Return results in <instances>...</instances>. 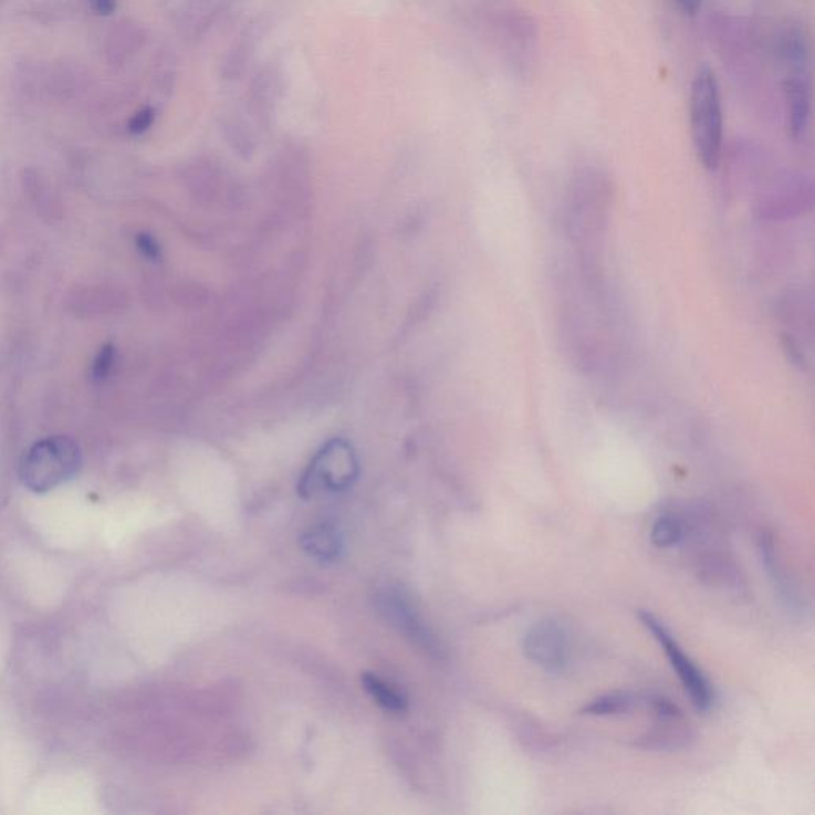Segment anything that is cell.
I'll use <instances>...</instances> for the list:
<instances>
[{
  "instance_id": "6da1fadb",
  "label": "cell",
  "mask_w": 815,
  "mask_h": 815,
  "mask_svg": "<svg viewBox=\"0 0 815 815\" xmlns=\"http://www.w3.org/2000/svg\"><path fill=\"white\" fill-rule=\"evenodd\" d=\"M690 132L699 163L709 171L723 150V104L719 79L709 66L699 67L690 88Z\"/></svg>"
},
{
  "instance_id": "7a4b0ae2",
  "label": "cell",
  "mask_w": 815,
  "mask_h": 815,
  "mask_svg": "<svg viewBox=\"0 0 815 815\" xmlns=\"http://www.w3.org/2000/svg\"><path fill=\"white\" fill-rule=\"evenodd\" d=\"M82 467L77 441L69 437H52L39 441L24 452L20 478L32 492L52 491L72 480Z\"/></svg>"
},
{
  "instance_id": "3957f363",
  "label": "cell",
  "mask_w": 815,
  "mask_h": 815,
  "mask_svg": "<svg viewBox=\"0 0 815 815\" xmlns=\"http://www.w3.org/2000/svg\"><path fill=\"white\" fill-rule=\"evenodd\" d=\"M639 618L645 628H647V631L651 633L655 640L661 645L666 657H668L669 662H671L673 671L679 676L680 682H682L685 691H687V694L690 697L691 702H693L694 708L701 710V712H706V710L712 708V685H710L704 672L694 665L693 659L687 657L683 648L680 647L679 642H677L676 637H673L672 633L666 628L665 623H662L657 615H654L648 610H640Z\"/></svg>"
},
{
  "instance_id": "277c9868",
  "label": "cell",
  "mask_w": 815,
  "mask_h": 815,
  "mask_svg": "<svg viewBox=\"0 0 815 815\" xmlns=\"http://www.w3.org/2000/svg\"><path fill=\"white\" fill-rule=\"evenodd\" d=\"M480 20L500 45L510 53H527L535 42V24L513 0H483Z\"/></svg>"
},
{
  "instance_id": "5b68a950",
  "label": "cell",
  "mask_w": 815,
  "mask_h": 815,
  "mask_svg": "<svg viewBox=\"0 0 815 815\" xmlns=\"http://www.w3.org/2000/svg\"><path fill=\"white\" fill-rule=\"evenodd\" d=\"M357 473L353 451L343 443L328 445L311 463L300 483V492L303 498H310L318 491H344L354 483Z\"/></svg>"
},
{
  "instance_id": "8992f818",
  "label": "cell",
  "mask_w": 815,
  "mask_h": 815,
  "mask_svg": "<svg viewBox=\"0 0 815 815\" xmlns=\"http://www.w3.org/2000/svg\"><path fill=\"white\" fill-rule=\"evenodd\" d=\"M523 651L529 661L546 672L561 673L571 659L567 631L554 619L534 623L524 634Z\"/></svg>"
},
{
  "instance_id": "52a82bcc",
  "label": "cell",
  "mask_w": 815,
  "mask_h": 815,
  "mask_svg": "<svg viewBox=\"0 0 815 815\" xmlns=\"http://www.w3.org/2000/svg\"><path fill=\"white\" fill-rule=\"evenodd\" d=\"M376 603L387 621L405 634L416 647L421 648L426 654L441 657L440 644L404 593L387 589L379 594Z\"/></svg>"
},
{
  "instance_id": "ba28073f",
  "label": "cell",
  "mask_w": 815,
  "mask_h": 815,
  "mask_svg": "<svg viewBox=\"0 0 815 815\" xmlns=\"http://www.w3.org/2000/svg\"><path fill=\"white\" fill-rule=\"evenodd\" d=\"M282 94V75L273 64H264L250 80L245 108L253 122L268 126L276 114Z\"/></svg>"
},
{
  "instance_id": "9c48e42d",
  "label": "cell",
  "mask_w": 815,
  "mask_h": 815,
  "mask_svg": "<svg viewBox=\"0 0 815 815\" xmlns=\"http://www.w3.org/2000/svg\"><path fill=\"white\" fill-rule=\"evenodd\" d=\"M147 40V29L137 21L125 18L108 29L104 39V56L112 67H125L143 52Z\"/></svg>"
},
{
  "instance_id": "30bf717a",
  "label": "cell",
  "mask_w": 815,
  "mask_h": 815,
  "mask_svg": "<svg viewBox=\"0 0 815 815\" xmlns=\"http://www.w3.org/2000/svg\"><path fill=\"white\" fill-rule=\"evenodd\" d=\"M784 106L788 133L798 139L809 125L811 108H813L809 79L804 75L803 71H793L785 80Z\"/></svg>"
},
{
  "instance_id": "8fae6325",
  "label": "cell",
  "mask_w": 815,
  "mask_h": 815,
  "mask_svg": "<svg viewBox=\"0 0 815 815\" xmlns=\"http://www.w3.org/2000/svg\"><path fill=\"white\" fill-rule=\"evenodd\" d=\"M264 31H267V23L262 20H257L252 21V23L239 32L238 38L231 43L230 49H228L223 58V80H227V82H237V80L244 77L250 64H252L253 58H255Z\"/></svg>"
},
{
  "instance_id": "7c38bea8",
  "label": "cell",
  "mask_w": 815,
  "mask_h": 815,
  "mask_svg": "<svg viewBox=\"0 0 815 815\" xmlns=\"http://www.w3.org/2000/svg\"><path fill=\"white\" fill-rule=\"evenodd\" d=\"M88 88V74L77 63L58 61L46 64V100L72 103Z\"/></svg>"
},
{
  "instance_id": "4fadbf2b",
  "label": "cell",
  "mask_w": 815,
  "mask_h": 815,
  "mask_svg": "<svg viewBox=\"0 0 815 815\" xmlns=\"http://www.w3.org/2000/svg\"><path fill=\"white\" fill-rule=\"evenodd\" d=\"M223 0H182L177 9L176 24L180 35L187 40H199L222 10Z\"/></svg>"
},
{
  "instance_id": "5bb4252c",
  "label": "cell",
  "mask_w": 815,
  "mask_h": 815,
  "mask_svg": "<svg viewBox=\"0 0 815 815\" xmlns=\"http://www.w3.org/2000/svg\"><path fill=\"white\" fill-rule=\"evenodd\" d=\"M759 548L760 554H762L763 566L767 572V577L773 582L782 603L787 605L788 610L798 612L802 608L798 588L793 585L787 571L782 566L776 550V540H774L770 532H763L760 535Z\"/></svg>"
},
{
  "instance_id": "9a60e30c",
  "label": "cell",
  "mask_w": 815,
  "mask_h": 815,
  "mask_svg": "<svg viewBox=\"0 0 815 815\" xmlns=\"http://www.w3.org/2000/svg\"><path fill=\"white\" fill-rule=\"evenodd\" d=\"M302 546L304 552L321 563H335L343 552V539L336 527L321 524L303 534Z\"/></svg>"
},
{
  "instance_id": "2e32d148",
  "label": "cell",
  "mask_w": 815,
  "mask_h": 815,
  "mask_svg": "<svg viewBox=\"0 0 815 815\" xmlns=\"http://www.w3.org/2000/svg\"><path fill=\"white\" fill-rule=\"evenodd\" d=\"M776 53L779 60L793 71H803L809 58V40L803 29L796 24L782 28L776 39Z\"/></svg>"
},
{
  "instance_id": "e0dca14e",
  "label": "cell",
  "mask_w": 815,
  "mask_h": 815,
  "mask_svg": "<svg viewBox=\"0 0 815 815\" xmlns=\"http://www.w3.org/2000/svg\"><path fill=\"white\" fill-rule=\"evenodd\" d=\"M362 685L369 697L375 699L376 704L382 706L387 712L404 713L408 709L407 694L393 683H387L382 677L369 672L364 673Z\"/></svg>"
},
{
  "instance_id": "ac0fdd59",
  "label": "cell",
  "mask_w": 815,
  "mask_h": 815,
  "mask_svg": "<svg viewBox=\"0 0 815 815\" xmlns=\"http://www.w3.org/2000/svg\"><path fill=\"white\" fill-rule=\"evenodd\" d=\"M639 704V697L628 691H617V693L603 694V697L594 698L588 704L583 706L579 712L589 717H610L623 715V713L631 712Z\"/></svg>"
},
{
  "instance_id": "d6986e66",
  "label": "cell",
  "mask_w": 815,
  "mask_h": 815,
  "mask_svg": "<svg viewBox=\"0 0 815 815\" xmlns=\"http://www.w3.org/2000/svg\"><path fill=\"white\" fill-rule=\"evenodd\" d=\"M176 60L168 50H163L151 64V88L159 97H169L176 86Z\"/></svg>"
},
{
  "instance_id": "ffe728a7",
  "label": "cell",
  "mask_w": 815,
  "mask_h": 815,
  "mask_svg": "<svg viewBox=\"0 0 815 815\" xmlns=\"http://www.w3.org/2000/svg\"><path fill=\"white\" fill-rule=\"evenodd\" d=\"M685 537V527L682 521L673 514H662L654 523L651 527V543L659 550L672 548L679 545Z\"/></svg>"
},
{
  "instance_id": "44dd1931",
  "label": "cell",
  "mask_w": 815,
  "mask_h": 815,
  "mask_svg": "<svg viewBox=\"0 0 815 815\" xmlns=\"http://www.w3.org/2000/svg\"><path fill=\"white\" fill-rule=\"evenodd\" d=\"M223 132L238 150L249 151L252 148V132H250L249 125L244 119L234 117L224 118Z\"/></svg>"
},
{
  "instance_id": "7402d4cb",
  "label": "cell",
  "mask_w": 815,
  "mask_h": 815,
  "mask_svg": "<svg viewBox=\"0 0 815 815\" xmlns=\"http://www.w3.org/2000/svg\"><path fill=\"white\" fill-rule=\"evenodd\" d=\"M157 106L154 104H145V106L133 112L132 117L126 122V132L132 136H143L157 122Z\"/></svg>"
},
{
  "instance_id": "603a6c76",
  "label": "cell",
  "mask_w": 815,
  "mask_h": 815,
  "mask_svg": "<svg viewBox=\"0 0 815 815\" xmlns=\"http://www.w3.org/2000/svg\"><path fill=\"white\" fill-rule=\"evenodd\" d=\"M115 346L114 344L107 343L101 347L100 353L96 354L93 361L92 375L96 382H103L112 372L115 364Z\"/></svg>"
},
{
  "instance_id": "cb8c5ba5",
  "label": "cell",
  "mask_w": 815,
  "mask_h": 815,
  "mask_svg": "<svg viewBox=\"0 0 815 815\" xmlns=\"http://www.w3.org/2000/svg\"><path fill=\"white\" fill-rule=\"evenodd\" d=\"M136 244L137 249L140 250V252L144 253L147 259H157L159 255V248L157 242H155V239L151 237H148V234H137L136 238Z\"/></svg>"
},
{
  "instance_id": "d4e9b609",
  "label": "cell",
  "mask_w": 815,
  "mask_h": 815,
  "mask_svg": "<svg viewBox=\"0 0 815 815\" xmlns=\"http://www.w3.org/2000/svg\"><path fill=\"white\" fill-rule=\"evenodd\" d=\"M88 9L100 17H108L117 10L118 0H85Z\"/></svg>"
},
{
  "instance_id": "484cf974",
  "label": "cell",
  "mask_w": 815,
  "mask_h": 815,
  "mask_svg": "<svg viewBox=\"0 0 815 815\" xmlns=\"http://www.w3.org/2000/svg\"><path fill=\"white\" fill-rule=\"evenodd\" d=\"M673 2L677 3V7H679L685 14L693 17V14H697L699 9H701L702 0H673Z\"/></svg>"
},
{
  "instance_id": "4316f807",
  "label": "cell",
  "mask_w": 815,
  "mask_h": 815,
  "mask_svg": "<svg viewBox=\"0 0 815 815\" xmlns=\"http://www.w3.org/2000/svg\"><path fill=\"white\" fill-rule=\"evenodd\" d=\"M7 2H9V0H0V7L6 6Z\"/></svg>"
}]
</instances>
